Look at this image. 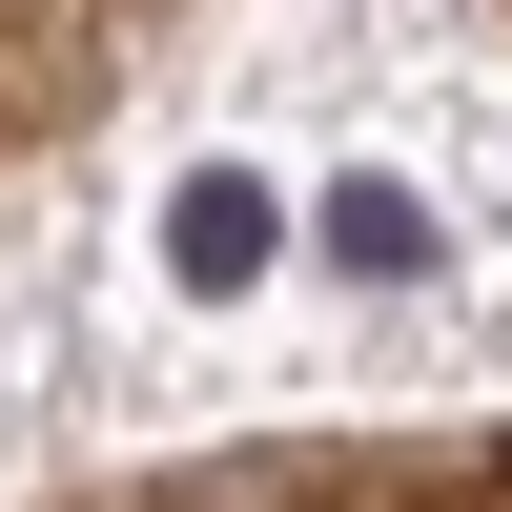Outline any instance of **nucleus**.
Returning <instances> with one entry per match:
<instances>
[{
  "instance_id": "nucleus-1",
  "label": "nucleus",
  "mask_w": 512,
  "mask_h": 512,
  "mask_svg": "<svg viewBox=\"0 0 512 512\" xmlns=\"http://www.w3.org/2000/svg\"><path fill=\"white\" fill-rule=\"evenodd\" d=\"M164 267H185V287H246V267H267V185H226V164H205V185L164 205Z\"/></svg>"
},
{
  "instance_id": "nucleus-2",
  "label": "nucleus",
  "mask_w": 512,
  "mask_h": 512,
  "mask_svg": "<svg viewBox=\"0 0 512 512\" xmlns=\"http://www.w3.org/2000/svg\"><path fill=\"white\" fill-rule=\"evenodd\" d=\"M328 246L390 287V267H431V205H410V185H328Z\"/></svg>"
}]
</instances>
